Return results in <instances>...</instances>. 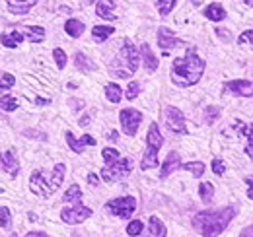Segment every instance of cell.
I'll return each mask as SVG.
<instances>
[{
	"mask_svg": "<svg viewBox=\"0 0 253 237\" xmlns=\"http://www.w3.org/2000/svg\"><path fill=\"white\" fill-rule=\"evenodd\" d=\"M164 144V136L160 132L158 124L156 122H150L148 126V132H146V154L142 156V161H140V167L146 171V169H152L158 165V152Z\"/></svg>",
	"mask_w": 253,
	"mask_h": 237,
	"instance_id": "obj_4",
	"label": "cell"
},
{
	"mask_svg": "<svg viewBox=\"0 0 253 237\" xmlns=\"http://www.w3.org/2000/svg\"><path fill=\"white\" fill-rule=\"evenodd\" d=\"M132 171V161L128 158H119L115 163L111 165H105V169L101 171V179L105 183H115V181H121V179L128 177V173Z\"/></svg>",
	"mask_w": 253,
	"mask_h": 237,
	"instance_id": "obj_5",
	"label": "cell"
},
{
	"mask_svg": "<svg viewBox=\"0 0 253 237\" xmlns=\"http://www.w3.org/2000/svg\"><path fill=\"white\" fill-rule=\"evenodd\" d=\"M6 4L14 16H24L37 4V0H6Z\"/></svg>",
	"mask_w": 253,
	"mask_h": 237,
	"instance_id": "obj_17",
	"label": "cell"
},
{
	"mask_svg": "<svg viewBox=\"0 0 253 237\" xmlns=\"http://www.w3.org/2000/svg\"><path fill=\"white\" fill-rule=\"evenodd\" d=\"M148 230H150V236L152 237H166L168 236V230H166L164 222L160 220L158 216H150V218H148Z\"/></svg>",
	"mask_w": 253,
	"mask_h": 237,
	"instance_id": "obj_21",
	"label": "cell"
},
{
	"mask_svg": "<svg viewBox=\"0 0 253 237\" xmlns=\"http://www.w3.org/2000/svg\"><path fill=\"white\" fill-rule=\"evenodd\" d=\"M105 97H107L111 103H119L121 97H123V89L119 88V84L109 82V84H105Z\"/></svg>",
	"mask_w": 253,
	"mask_h": 237,
	"instance_id": "obj_25",
	"label": "cell"
},
{
	"mask_svg": "<svg viewBox=\"0 0 253 237\" xmlns=\"http://www.w3.org/2000/svg\"><path fill=\"white\" fill-rule=\"evenodd\" d=\"M181 167L185 171H189L191 175H195V177H203V173H205V163L203 161H187Z\"/></svg>",
	"mask_w": 253,
	"mask_h": 237,
	"instance_id": "obj_30",
	"label": "cell"
},
{
	"mask_svg": "<svg viewBox=\"0 0 253 237\" xmlns=\"http://www.w3.org/2000/svg\"><path fill=\"white\" fill-rule=\"evenodd\" d=\"M212 171H214L216 175H224L226 167H224V161H222L220 158H214V159H212Z\"/></svg>",
	"mask_w": 253,
	"mask_h": 237,
	"instance_id": "obj_40",
	"label": "cell"
},
{
	"mask_svg": "<svg viewBox=\"0 0 253 237\" xmlns=\"http://www.w3.org/2000/svg\"><path fill=\"white\" fill-rule=\"evenodd\" d=\"M109 138H111V142H115V138H117V132H111V134H109Z\"/></svg>",
	"mask_w": 253,
	"mask_h": 237,
	"instance_id": "obj_50",
	"label": "cell"
},
{
	"mask_svg": "<svg viewBox=\"0 0 253 237\" xmlns=\"http://www.w3.org/2000/svg\"><path fill=\"white\" fill-rule=\"evenodd\" d=\"M236 214H238L236 206L197 212L193 216V228L197 230V234H201L203 237H216L230 226V222L236 218Z\"/></svg>",
	"mask_w": 253,
	"mask_h": 237,
	"instance_id": "obj_1",
	"label": "cell"
},
{
	"mask_svg": "<svg viewBox=\"0 0 253 237\" xmlns=\"http://www.w3.org/2000/svg\"><path fill=\"white\" fill-rule=\"evenodd\" d=\"M252 37H253V31L252 30H248V31H244L242 35H240V39H238V45H252Z\"/></svg>",
	"mask_w": 253,
	"mask_h": 237,
	"instance_id": "obj_41",
	"label": "cell"
},
{
	"mask_svg": "<svg viewBox=\"0 0 253 237\" xmlns=\"http://www.w3.org/2000/svg\"><path fill=\"white\" fill-rule=\"evenodd\" d=\"M53 59L57 62V68H59V70H63L64 66H66V55H64L63 49H55V51H53Z\"/></svg>",
	"mask_w": 253,
	"mask_h": 237,
	"instance_id": "obj_38",
	"label": "cell"
},
{
	"mask_svg": "<svg viewBox=\"0 0 253 237\" xmlns=\"http://www.w3.org/2000/svg\"><path fill=\"white\" fill-rule=\"evenodd\" d=\"M138 62H140V57H138L136 47L130 41H125L119 55L109 62V72L113 78H130L136 72Z\"/></svg>",
	"mask_w": 253,
	"mask_h": 237,
	"instance_id": "obj_3",
	"label": "cell"
},
{
	"mask_svg": "<svg viewBox=\"0 0 253 237\" xmlns=\"http://www.w3.org/2000/svg\"><path fill=\"white\" fill-rule=\"evenodd\" d=\"M220 107H216V105H211V107H207L205 109V122L207 124H212L214 120H218V117H220Z\"/></svg>",
	"mask_w": 253,
	"mask_h": 237,
	"instance_id": "obj_33",
	"label": "cell"
},
{
	"mask_svg": "<svg viewBox=\"0 0 253 237\" xmlns=\"http://www.w3.org/2000/svg\"><path fill=\"white\" fill-rule=\"evenodd\" d=\"M113 33H115V30H113L111 26H95L94 30H92V37H94V41H97V43H103V41H107Z\"/></svg>",
	"mask_w": 253,
	"mask_h": 237,
	"instance_id": "obj_24",
	"label": "cell"
},
{
	"mask_svg": "<svg viewBox=\"0 0 253 237\" xmlns=\"http://www.w3.org/2000/svg\"><path fill=\"white\" fill-rule=\"evenodd\" d=\"M140 57H142V62H144V68L148 70V72H154L156 68H158V59H156V55L152 53V49H150V45H140Z\"/></svg>",
	"mask_w": 253,
	"mask_h": 237,
	"instance_id": "obj_19",
	"label": "cell"
},
{
	"mask_svg": "<svg viewBox=\"0 0 253 237\" xmlns=\"http://www.w3.org/2000/svg\"><path fill=\"white\" fill-rule=\"evenodd\" d=\"M0 228L10 230L12 228V214L8 206H0Z\"/></svg>",
	"mask_w": 253,
	"mask_h": 237,
	"instance_id": "obj_34",
	"label": "cell"
},
{
	"mask_svg": "<svg viewBox=\"0 0 253 237\" xmlns=\"http://www.w3.org/2000/svg\"><path fill=\"white\" fill-rule=\"evenodd\" d=\"M30 189H32L33 195L41 197V198H49L55 195V189L51 185V181H47L43 171H33L32 177H30Z\"/></svg>",
	"mask_w": 253,
	"mask_h": 237,
	"instance_id": "obj_10",
	"label": "cell"
},
{
	"mask_svg": "<svg viewBox=\"0 0 253 237\" xmlns=\"http://www.w3.org/2000/svg\"><path fill=\"white\" fill-rule=\"evenodd\" d=\"M92 214H94L92 208L84 206L82 202H76L72 206H66L61 210V220H63L64 224H68V226H78V224L86 222Z\"/></svg>",
	"mask_w": 253,
	"mask_h": 237,
	"instance_id": "obj_6",
	"label": "cell"
},
{
	"mask_svg": "<svg viewBox=\"0 0 253 237\" xmlns=\"http://www.w3.org/2000/svg\"><path fill=\"white\" fill-rule=\"evenodd\" d=\"M138 93H140V84H138V82H130V84H128V88H126V95H125V97L132 101V99H134Z\"/></svg>",
	"mask_w": 253,
	"mask_h": 237,
	"instance_id": "obj_39",
	"label": "cell"
},
{
	"mask_svg": "<svg viewBox=\"0 0 253 237\" xmlns=\"http://www.w3.org/2000/svg\"><path fill=\"white\" fill-rule=\"evenodd\" d=\"M177 45H181V39H177L169 28H164V26H162L158 30V47L164 51V55H168V53H169L171 49H175Z\"/></svg>",
	"mask_w": 253,
	"mask_h": 237,
	"instance_id": "obj_11",
	"label": "cell"
},
{
	"mask_svg": "<svg viewBox=\"0 0 253 237\" xmlns=\"http://www.w3.org/2000/svg\"><path fill=\"white\" fill-rule=\"evenodd\" d=\"M105 208H107V212H111L117 218H130L136 210V200H134V197H121V198L109 200Z\"/></svg>",
	"mask_w": 253,
	"mask_h": 237,
	"instance_id": "obj_7",
	"label": "cell"
},
{
	"mask_svg": "<svg viewBox=\"0 0 253 237\" xmlns=\"http://www.w3.org/2000/svg\"><path fill=\"white\" fill-rule=\"evenodd\" d=\"M181 167V156L173 150V152H169L168 154V158H166V161H164V165H162V173H160V177L166 179L169 177L175 169H179Z\"/></svg>",
	"mask_w": 253,
	"mask_h": 237,
	"instance_id": "obj_15",
	"label": "cell"
},
{
	"mask_svg": "<svg viewBox=\"0 0 253 237\" xmlns=\"http://www.w3.org/2000/svg\"><path fill=\"white\" fill-rule=\"evenodd\" d=\"M101 156H103L105 165H111V163H115V161L119 159V152H117L115 148H103Z\"/></svg>",
	"mask_w": 253,
	"mask_h": 237,
	"instance_id": "obj_35",
	"label": "cell"
},
{
	"mask_svg": "<svg viewBox=\"0 0 253 237\" xmlns=\"http://www.w3.org/2000/svg\"><path fill=\"white\" fill-rule=\"evenodd\" d=\"M252 232H253V228H252V226H248V228H246V232H244V234H242L240 237H253Z\"/></svg>",
	"mask_w": 253,
	"mask_h": 237,
	"instance_id": "obj_45",
	"label": "cell"
},
{
	"mask_svg": "<svg viewBox=\"0 0 253 237\" xmlns=\"http://www.w3.org/2000/svg\"><path fill=\"white\" fill-rule=\"evenodd\" d=\"M63 200L64 202H82V189L74 183V185H70L68 187V191L64 193V197H63Z\"/></svg>",
	"mask_w": 253,
	"mask_h": 237,
	"instance_id": "obj_28",
	"label": "cell"
},
{
	"mask_svg": "<svg viewBox=\"0 0 253 237\" xmlns=\"http://www.w3.org/2000/svg\"><path fill=\"white\" fill-rule=\"evenodd\" d=\"M64 136H66V144L70 146V150H72L74 154H78V156L82 154L84 146H95V140L92 138V136H90V134H84L80 140H76V136H74V134L68 130Z\"/></svg>",
	"mask_w": 253,
	"mask_h": 237,
	"instance_id": "obj_14",
	"label": "cell"
},
{
	"mask_svg": "<svg viewBox=\"0 0 253 237\" xmlns=\"http://www.w3.org/2000/svg\"><path fill=\"white\" fill-rule=\"evenodd\" d=\"M0 167H2L4 171H8L12 177L18 175V171H20V161H18L16 150L10 148V150H4V152L0 154Z\"/></svg>",
	"mask_w": 253,
	"mask_h": 237,
	"instance_id": "obj_12",
	"label": "cell"
},
{
	"mask_svg": "<svg viewBox=\"0 0 253 237\" xmlns=\"http://www.w3.org/2000/svg\"><path fill=\"white\" fill-rule=\"evenodd\" d=\"M88 122H90V118L88 117H84L82 120H80V126H88Z\"/></svg>",
	"mask_w": 253,
	"mask_h": 237,
	"instance_id": "obj_48",
	"label": "cell"
},
{
	"mask_svg": "<svg viewBox=\"0 0 253 237\" xmlns=\"http://www.w3.org/2000/svg\"><path fill=\"white\" fill-rule=\"evenodd\" d=\"M10 237H18V236H16V234H12V236H10Z\"/></svg>",
	"mask_w": 253,
	"mask_h": 237,
	"instance_id": "obj_51",
	"label": "cell"
},
{
	"mask_svg": "<svg viewBox=\"0 0 253 237\" xmlns=\"http://www.w3.org/2000/svg\"><path fill=\"white\" fill-rule=\"evenodd\" d=\"M18 105H20V103H18V99H16L14 95H2V99H0V109L6 111V113L16 111Z\"/></svg>",
	"mask_w": 253,
	"mask_h": 237,
	"instance_id": "obj_29",
	"label": "cell"
},
{
	"mask_svg": "<svg viewBox=\"0 0 253 237\" xmlns=\"http://www.w3.org/2000/svg\"><path fill=\"white\" fill-rule=\"evenodd\" d=\"M216 35H218V37H222L224 41H230V31H228V30H222V28H218V30H216Z\"/></svg>",
	"mask_w": 253,
	"mask_h": 237,
	"instance_id": "obj_42",
	"label": "cell"
},
{
	"mask_svg": "<svg viewBox=\"0 0 253 237\" xmlns=\"http://www.w3.org/2000/svg\"><path fill=\"white\" fill-rule=\"evenodd\" d=\"M164 118H166V124H168V128H169L171 132H175V134H187L185 117H183V113H181L177 107L168 105V107L164 109Z\"/></svg>",
	"mask_w": 253,
	"mask_h": 237,
	"instance_id": "obj_8",
	"label": "cell"
},
{
	"mask_svg": "<svg viewBox=\"0 0 253 237\" xmlns=\"http://www.w3.org/2000/svg\"><path fill=\"white\" fill-rule=\"evenodd\" d=\"M95 14L101 18V20H117V14H115V2L113 0H97V6H95Z\"/></svg>",
	"mask_w": 253,
	"mask_h": 237,
	"instance_id": "obj_16",
	"label": "cell"
},
{
	"mask_svg": "<svg viewBox=\"0 0 253 237\" xmlns=\"http://www.w3.org/2000/svg\"><path fill=\"white\" fill-rule=\"evenodd\" d=\"M252 80H230L224 84V91L232 93V95H246L252 97Z\"/></svg>",
	"mask_w": 253,
	"mask_h": 237,
	"instance_id": "obj_13",
	"label": "cell"
},
{
	"mask_svg": "<svg viewBox=\"0 0 253 237\" xmlns=\"http://www.w3.org/2000/svg\"><path fill=\"white\" fill-rule=\"evenodd\" d=\"M64 171H66L64 163H57V165L53 167V175H51V185H53L55 193H57V191H59V187L63 185V181H64Z\"/></svg>",
	"mask_w": 253,
	"mask_h": 237,
	"instance_id": "obj_27",
	"label": "cell"
},
{
	"mask_svg": "<svg viewBox=\"0 0 253 237\" xmlns=\"http://www.w3.org/2000/svg\"><path fill=\"white\" fill-rule=\"evenodd\" d=\"M119 120H121V128L126 136H134L142 122V113L136 109H123L119 113Z\"/></svg>",
	"mask_w": 253,
	"mask_h": 237,
	"instance_id": "obj_9",
	"label": "cell"
},
{
	"mask_svg": "<svg viewBox=\"0 0 253 237\" xmlns=\"http://www.w3.org/2000/svg\"><path fill=\"white\" fill-rule=\"evenodd\" d=\"M35 103H37V105H49V99H43V97H37V99H35Z\"/></svg>",
	"mask_w": 253,
	"mask_h": 237,
	"instance_id": "obj_46",
	"label": "cell"
},
{
	"mask_svg": "<svg viewBox=\"0 0 253 237\" xmlns=\"http://www.w3.org/2000/svg\"><path fill=\"white\" fill-rule=\"evenodd\" d=\"M205 72V60L197 55V51L191 47L187 49L185 57L173 60L171 64V82L179 88H191L195 86Z\"/></svg>",
	"mask_w": 253,
	"mask_h": 237,
	"instance_id": "obj_2",
	"label": "cell"
},
{
	"mask_svg": "<svg viewBox=\"0 0 253 237\" xmlns=\"http://www.w3.org/2000/svg\"><path fill=\"white\" fill-rule=\"evenodd\" d=\"M70 105H72V107H84V101H76V99H70Z\"/></svg>",
	"mask_w": 253,
	"mask_h": 237,
	"instance_id": "obj_47",
	"label": "cell"
},
{
	"mask_svg": "<svg viewBox=\"0 0 253 237\" xmlns=\"http://www.w3.org/2000/svg\"><path fill=\"white\" fill-rule=\"evenodd\" d=\"M74 64H76V68H78V70H82V72H92V70H95V64L88 59L84 53H76V57H74Z\"/></svg>",
	"mask_w": 253,
	"mask_h": 237,
	"instance_id": "obj_26",
	"label": "cell"
},
{
	"mask_svg": "<svg viewBox=\"0 0 253 237\" xmlns=\"http://www.w3.org/2000/svg\"><path fill=\"white\" fill-rule=\"evenodd\" d=\"M14 84H16V78H14L12 74H8V72H2V74H0V91L10 89Z\"/></svg>",
	"mask_w": 253,
	"mask_h": 237,
	"instance_id": "obj_36",
	"label": "cell"
},
{
	"mask_svg": "<svg viewBox=\"0 0 253 237\" xmlns=\"http://www.w3.org/2000/svg\"><path fill=\"white\" fill-rule=\"evenodd\" d=\"M95 0H82V4H84V6H90V4H94Z\"/></svg>",
	"mask_w": 253,
	"mask_h": 237,
	"instance_id": "obj_49",
	"label": "cell"
},
{
	"mask_svg": "<svg viewBox=\"0 0 253 237\" xmlns=\"http://www.w3.org/2000/svg\"><path fill=\"white\" fill-rule=\"evenodd\" d=\"M64 31L72 37V39H78L84 31H86V28H84V24L80 22V20H74V18H70V20H66V24H64Z\"/></svg>",
	"mask_w": 253,
	"mask_h": 237,
	"instance_id": "obj_22",
	"label": "cell"
},
{
	"mask_svg": "<svg viewBox=\"0 0 253 237\" xmlns=\"http://www.w3.org/2000/svg\"><path fill=\"white\" fill-rule=\"evenodd\" d=\"M205 16H207V20H211V22H220V20L226 18V12H224V8H222L218 2H212L211 6H207Z\"/></svg>",
	"mask_w": 253,
	"mask_h": 237,
	"instance_id": "obj_23",
	"label": "cell"
},
{
	"mask_svg": "<svg viewBox=\"0 0 253 237\" xmlns=\"http://www.w3.org/2000/svg\"><path fill=\"white\" fill-rule=\"evenodd\" d=\"M26 237H49L47 234H43V232H30Z\"/></svg>",
	"mask_w": 253,
	"mask_h": 237,
	"instance_id": "obj_44",
	"label": "cell"
},
{
	"mask_svg": "<svg viewBox=\"0 0 253 237\" xmlns=\"http://www.w3.org/2000/svg\"><path fill=\"white\" fill-rule=\"evenodd\" d=\"M88 183H90L92 187H97V185H99V177H97L95 173H88Z\"/></svg>",
	"mask_w": 253,
	"mask_h": 237,
	"instance_id": "obj_43",
	"label": "cell"
},
{
	"mask_svg": "<svg viewBox=\"0 0 253 237\" xmlns=\"http://www.w3.org/2000/svg\"><path fill=\"white\" fill-rule=\"evenodd\" d=\"M22 35H24V39H28L32 43H41L45 39V30L39 26H28L22 30Z\"/></svg>",
	"mask_w": 253,
	"mask_h": 237,
	"instance_id": "obj_20",
	"label": "cell"
},
{
	"mask_svg": "<svg viewBox=\"0 0 253 237\" xmlns=\"http://www.w3.org/2000/svg\"><path fill=\"white\" fill-rule=\"evenodd\" d=\"M175 2H177V0H156V8H158L160 16H162V18H166V16L173 10Z\"/></svg>",
	"mask_w": 253,
	"mask_h": 237,
	"instance_id": "obj_32",
	"label": "cell"
},
{
	"mask_svg": "<svg viewBox=\"0 0 253 237\" xmlns=\"http://www.w3.org/2000/svg\"><path fill=\"white\" fill-rule=\"evenodd\" d=\"M142 222L140 220H134V222H128V226H126V234L130 237H138L142 234Z\"/></svg>",
	"mask_w": 253,
	"mask_h": 237,
	"instance_id": "obj_37",
	"label": "cell"
},
{
	"mask_svg": "<svg viewBox=\"0 0 253 237\" xmlns=\"http://www.w3.org/2000/svg\"><path fill=\"white\" fill-rule=\"evenodd\" d=\"M22 41H24V35H22V31H18V30L4 31V33L0 35V43H2L4 47H8V49H16Z\"/></svg>",
	"mask_w": 253,
	"mask_h": 237,
	"instance_id": "obj_18",
	"label": "cell"
},
{
	"mask_svg": "<svg viewBox=\"0 0 253 237\" xmlns=\"http://www.w3.org/2000/svg\"><path fill=\"white\" fill-rule=\"evenodd\" d=\"M199 197H201L203 202L212 200V197H214V185H212V183H201V187H199Z\"/></svg>",
	"mask_w": 253,
	"mask_h": 237,
	"instance_id": "obj_31",
	"label": "cell"
}]
</instances>
